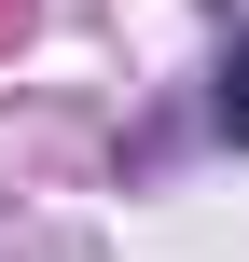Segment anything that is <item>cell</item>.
<instances>
[{
    "label": "cell",
    "instance_id": "6da1fadb",
    "mask_svg": "<svg viewBox=\"0 0 249 262\" xmlns=\"http://www.w3.org/2000/svg\"><path fill=\"white\" fill-rule=\"evenodd\" d=\"M222 138H249V41L222 55Z\"/></svg>",
    "mask_w": 249,
    "mask_h": 262
}]
</instances>
